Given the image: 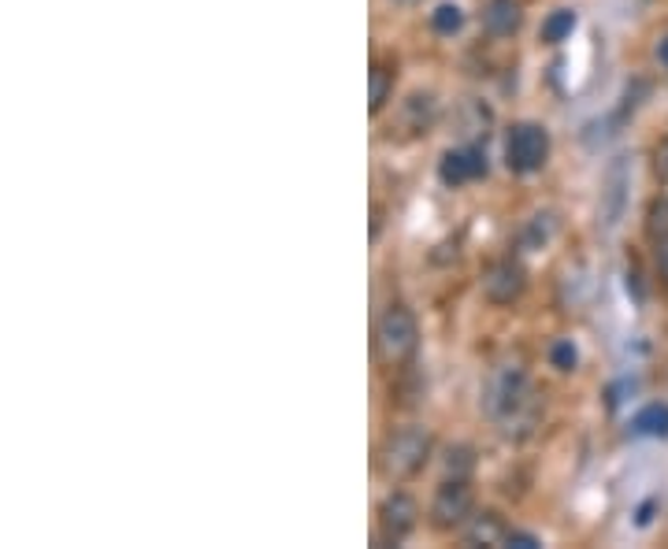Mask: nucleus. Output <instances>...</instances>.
Listing matches in <instances>:
<instances>
[{"mask_svg":"<svg viewBox=\"0 0 668 549\" xmlns=\"http://www.w3.org/2000/svg\"><path fill=\"white\" fill-rule=\"evenodd\" d=\"M487 168H490L487 149L476 142H468V145H460V149H449L446 156H442L438 179H442V186H449V190H460V186H468V182L487 179Z\"/></svg>","mask_w":668,"mask_h":549,"instance_id":"6e6552de","label":"nucleus"},{"mask_svg":"<svg viewBox=\"0 0 668 549\" xmlns=\"http://www.w3.org/2000/svg\"><path fill=\"white\" fill-rule=\"evenodd\" d=\"M524 290H527V268L516 257H501L483 271V298L490 305L498 309L516 305V301L524 298Z\"/></svg>","mask_w":668,"mask_h":549,"instance_id":"0eeeda50","label":"nucleus"},{"mask_svg":"<svg viewBox=\"0 0 668 549\" xmlns=\"http://www.w3.org/2000/svg\"><path fill=\"white\" fill-rule=\"evenodd\" d=\"M646 238L654 245L668 242V201L665 198H654L646 204Z\"/></svg>","mask_w":668,"mask_h":549,"instance_id":"dca6fc26","label":"nucleus"},{"mask_svg":"<svg viewBox=\"0 0 668 549\" xmlns=\"http://www.w3.org/2000/svg\"><path fill=\"white\" fill-rule=\"evenodd\" d=\"M427 23L438 37H454L460 26H465V12H460V4H454V0H442V4H435V12L427 15Z\"/></svg>","mask_w":668,"mask_h":549,"instance_id":"ddd939ff","label":"nucleus"},{"mask_svg":"<svg viewBox=\"0 0 668 549\" xmlns=\"http://www.w3.org/2000/svg\"><path fill=\"white\" fill-rule=\"evenodd\" d=\"M509 546H520V549H538V546H543V538L532 535V531H516V527H513V535H509Z\"/></svg>","mask_w":668,"mask_h":549,"instance_id":"aec40b11","label":"nucleus"},{"mask_svg":"<svg viewBox=\"0 0 668 549\" xmlns=\"http://www.w3.org/2000/svg\"><path fill=\"white\" fill-rule=\"evenodd\" d=\"M576 12L572 8H557V12H549L546 15V23H543V42L546 45H561V42H568V37H572V31H576Z\"/></svg>","mask_w":668,"mask_h":549,"instance_id":"4468645a","label":"nucleus"},{"mask_svg":"<svg viewBox=\"0 0 668 549\" xmlns=\"http://www.w3.org/2000/svg\"><path fill=\"white\" fill-rule=\"evenodd\" d=\"M524 26V4L520 0H487L483 31L490 37H513Z\"/></svg>","mask_w":668,"mask_h":549,"instance_id":"9d476101","label":"nucleus"},{"mask_svg":"<svg viewBox=\"0 0 668 549\" xmlns=\"http://www.w3.org/2000/svg\"><path fill=\"white\" fill-rule=\"evenodd\" d=\"M635 435H646V438H668V405L665 401H650L635 412L632 419Z\"/></svg>","mask_w":668,"mask_h":549,"instance_id":"f8f14e48","label":"nucleus"},{"mask_svg":"<svg viewBox=\"0 0 668 549\" xmlns=\"http://www.w3.org/2000/svg\"><path fill=\"white\" fill-rule=\"evenodd\" d=\"M394 82H398V71L390 64L376 60L368 71V112L371 115H382V108L394 101Z\"/></svg>","mask_w":668,"mask_h":549,"instance_id":"9b49d317","label":"nucleus"},{"mask_svg":"<svg viewBox=\"0 0 668 549\" xmlns=\"http://www.w3.org/2000/svg\"><path fill=\"white\" fill-rule=\"evenodd\" d=\"M650 160H654V175H657V182L668 186V137H661V142L654 145V149H650Z\"/></svg>","mask_w":668,"mask_h":549,"instance_id":"6ab92c4d","label":"nucleus"},{"mask_svg":"<svg viewBox=\"0 0 668 549\" xmlns=\"http://www.w3.org/2000/svg\"><path fill=\"white\" fill-rule=\"evenodd\" d=\"M513 527L505 524V516H498L494 508H483L465 524V542L468 546H509Z\"/></svg>","mask_w":668,"mask_h":549,"instance_id":"1a4fd4ad","label":"nucleus"},{"mask_svg":"<svg viewBox=\"0 0 668 549\" xmlns=\"http://www.w3.org/2000/svg\"><path fill=\"white\" fill-rule=\"evenodd\" d=\"M554 227H557L554 215H549V212H538V215H532V223L524 227V234H520V242H524L527 253H538V249H546L549 238H554Z\"/></svg>","mask_w":668,"mask_h":549,"instance_id":"2eb2a0df","label":"nucleus"},{"mask_svg":"<svg viewBox=\"0 0 668 549\" xmlns=\"http://www.w3.org/2000/svg\"><path fill=\"white\" fill-rule=\"evenodd\" d=\"M420 352V323L409 305H390L376 320V360L382 368L401 371Z\"/></svg>","mask_w":668,"mask_h":549,"instance_id":"7ed1b4c3","label":"nucleus"},{"mask_svg":"<svg viewBox=\"0 0 668 549\" xmlns=\"http://www.w3.org/2000/svg\"><path fill=\"white\" fill-rule=\"evenodd\" d=\"M654 56H657V64H661V67H665V71H668V34L661 37V42H657V48H654Z\"/></svg>","mask_w":668,"mask_h":549,"instance_id":"4be33fe9","label":"nucleus"},{"mask_svg":"<svg viewBox=\"0 0 668 549\" xmlns=\"http://www.w3.org/2000/svg\"><path fill=\"white\" fill-rule=\"evenodd\" d=\"M487 412L498 419L505 435H513V424L524 430L535 427L538 419V397L532 390V379H527L524 368H501L487 386Z\"/></svg>","mask_w":668,"mask_h":549,"instance_id":"f03ea898","label":"nucleus"},{"mask_svg":"<svg viewBox=\"0 0 668 549\" xmlns=\"http://www.w3.org/2000/svg\"><path fill=\"white\" fill-rule=\"evenodd\" d=\"M549 131L543 123H513L505 134V164L513 175H535L546 168L549 160Z\"/></svg>","mask_w":668,"mask_h":549,"instance_id":"39448f33","label":"nucleus"},{"mask_svg":"<svg viewBox=\"0 0 668 549\" xmlns=\"http://www.w3.org/2000/svg\"><path fill=\"white\" fill-rule=\"evenodd\" d=\"M420 527V505L416 497L405 494V490H390L379 505V531L376 542L379 546H401L405 538Z\"/></svg>","mask_w":668,"mask_h":549,"instance_id":"423d86ee","label":"nucleus"},{"mask_svg":"<svg viewBox=\"0 0 668 549\" xmlns=\"http://www.w3.org/2000/svg\"><path fill=\"white\" fill-rule=\"evenodd\" d=\"M476 516V490L465 475H446L431 497V527L442 535L465 531V524Z\"/></svg>","mask_w":668,"mask_h":549,"instance_id":"20e7f679","label":"nucleus"},{"mask_svg":"<svg viewBox=\"0 0 668 549\" xmlns=\"http://www.w3.org/2000/svg\"><path fill=\"white\" fill-rule=\"evenodd\" d=\"M546 357H549V368H557L561 376H568V371L579 368V349H576L572 338H557L554 346H549Z\"/></svg>","mask_w":668,"mask_h":549,"instance_id":"f3484780","label":"nucleus"},{"mask_svg":"<svg viewBox=\"0 0 668 549\" xmlns=\"http://www.w3.org/2000/svg\"><path fill=\"white\" fill-rule=\"evenodd\" d=\"M431 453H435V435H431V427H424V424L390 427L376 449V472L387 479V483H405V479L424 472Z\"/></svg>","mask_w":668,"mask_h":549,"instance_id":"f257e3e1","label":"nucleus"},{"mask_svg":"<svg viewBox=\"0 0 668 549\" xmlns=\"http://www.w3.org/2000/svg\"><path fill=\"white\" fill-rule=\"evenodd\" d=\"M657 274H661L665 287H668V242H665V245H657Z\"/></svg>","mask_w":668,"mask_h":549,"instance_id":"412c9836","label":"nucleus"},{"mask_svg":"<svg viewBox=\"0 0 668 549\" xmlns=\"http://www.w3.org/2000/svg\"><path fill=\"white\" fill-rule=\"evenodd\" d=\"M471 468H476V453H471V446H449L446 449V475H471Z\"/></svg>","mask_w":668,"mask_h":549,"instance_id":"a211bd4d","label":"nucleus"}]
</instances>
